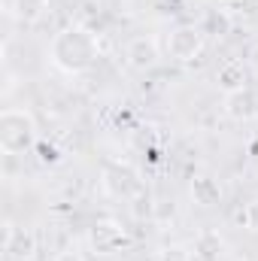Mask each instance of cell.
Listing matches in <instances>:
<instances>
[{"instance_id":"cell-4","label":"cell","mask_w":258,"mask_h":261,"mask_svg":"<svg viewBox=\"0 0 258 261\" xmlns=\"http://www.w3.org/2000/svg\"><path fill=\"white\" fill-rule=\"evenodd\" d=\"M3 252H6L9 261H34V255H37L34 231L6 222V228H3Z\"/></svg>"},{"instance_id":"cell-3","label":"cell","mask_w":258,"mask_h":261,"mask_svg":"<svg viewBox=\"0 0 258 261\" xmlns=\"http://www.w3.org/2000/svg\"><path fill=\"white\" fill-rule=\"evenodd\" d=\"M164 49L173 61L186 64V61H194L200 52H203V31L194 28V24H176L167 40H164Z\"/></svg>"},{"instance_id":"cell-16","label":"cell","mask_w":258,"mask_h":261,"mask_svg":"<svg viewBox=\"0 0 258 261\" xmlns=\"http://www.w3.org/2000/svg\"><path fill=\"white\" fill-rule=\"evenodd\" d=\"M43 161H49V164H55L58 161V149L55 146H43V155H40Z\"/></svg>"},{"instance_id":"cell-12","label":"cell","mask_w":258,"mask_h":261,"mask_svg":"<svg viewBox=\"0 0 258 261\" xmlns=\"http://www.w3.org/2000/svg\"><path fill=\"white\" fill-rule=\"evenodd\" d=\"M46 9V0H15L12 3V15L18 21H37Z\"/></svg>"},{"instance_id":"cell-2","label":"cell","mask_w":258,"mask_h":261,"mask_svg":"<svg viewBox=\"0 0 258 261\" xmlns=\"http://www.w3.org/2000/svg\"><path fill=\"white\" fill-rule=\"evenodd\" d=\"M37 146V122L21 107H6L0 113V149L3 155H24Z\"/></svg>"},{"instance_id":"cell-8","label":"cell","mask_w":258,"mask_h":261,"mask_svg":"<svg viewBox=\"0 0 258 261\" xmlns=\"http://www.w3.org/2000/svg\"><path fill=\"white\" fill-rule=\"evenodd\" d=\"M189 192H192V200L200 206V210H213V206H219L222 197H225L222 186H219V179L210 176V173H194Z\"/></svg>"},{"instance_id":"cell-13","label":"cell","mask_w":258,"mask_h":261,"mask_svg":"<svg viewBox=\"0 0 258 261\" xmlns=\"http://www.w3.org/2000/svg\"><path fill=\"white\" fill-rule=\"evenodd\" d=\"M219 249H222V240H219L216 234H200V237H197V252H200V255L213 258Z\"/></svg>"},{"instance_id":"cell-11","label":"cell","mask_w":258,"mask_h":261,"mask_svg":"<svg viewBox=\"0 0 258 261\" xmlns=\"http://www.w3.org/2000/svg\"><path fill=\"white\" fill-rule=\"evenodd\" d=\"M200 31H203V34H213V37H225V34L231 31V18H228L225 12H219V9H210V12L203 15Z\"/></svg>"},{"instance_id":"cell-10","label":"cell","mask_w":258,"mask_h":261,"mask_svg":"<svg viewBox=\"0 0 258 261\" xmlns=\"http://www.w3.org/2000/svg\"><path fill=\"white\" fill-rule=\"evenodd\" d=\"M246 82H249V73H246V67L240 61H228V64H222L216 70V85L225 94H234V91L246 88Z\"/></svg>"},{"instance_id":"cell-6","label":"cell","mask_w":258,"mask_h":261,"mask_svg":"<svg viewBox=\"0 0 258 261\" xmlns=\"http://www.w3.org/2000/svg\"><path fill=\"white\" fill-rule=\"evenodd\" d=\"M225 113L234 122H252L258 116V91L252 85H246L234 94H225Z\"/></svg>"},{"instance_id":"cell-17","label":"cell","mask_w":258,"mask_h":261,"mask_svg":"<svg viewBox=\"0 0 258 261\" xmlns=\"http://www.w3.org/2000/svg\"><path fill=\"white\" fill-rule=\"evenodd\" d=\"M58 261H79L76 255H70V252H64V255H58Z\"/></svg>"},{"instance_id":"cell-1","label":"cell","mask_w":258,"mask_h":261,"mask_svg":"<svg viewBox=\"0 0 258 261\" xmlns=\"http://www.w3.org/2000/svg\"><path fill=\"white\" fill-rule=\"evenodd\" d=\"M97 58H100L97 34L82 24H70L64 31H58L49 43V61L67 76H79L91 70L97 64Z\"/></svg>"},{"instance_id":"cell-9","label":"cell","mask_w":258,"mask_h":261,"mask_svg":"<svg viewBox=\"0 0 258 261\" xmlns=\"http://www.w3.org/2000/svg\"><path fill=\"white\" fill-rule=\"evenodd\" d=\"M104 192L110 197H119V200H128L137 189H140V179L131 173L128 167H107L104 170Z\"/></svg>"},{"instance_id":"cell-15","label":"cell","mask_w":258,"mask_h":261,"mask_svg":"<svg viewBox=\"0 0 258 261\" xmlns=\"http://www.w3.org/2000/svg\"><path fill=\"white\" fill-rule=\"evenodd\" d=\"M161 261H192V252L186 246H167L161 249Z\"/></svg>"},{"instance_id":"cell-14","label":"cell","mask_w":258,"mask_h":261,"mask_svg":"<svg viewBox=\"0 0 258 261\" xmlns=\"http://www.w3.org/2000/svg\"><path fill=\"white\" fill-rule=\"evenodd\" d=\"M240 219H243V225H246V231H252V234H258V200H249V203L243 206V213H240Z\"/></svg>"},{"instance_id":"cell-7","label":"cell","mask_w":258,"mask_h":261,"mask_svg":"<svg viewBox=\"0 0 258 261\" xmlns=\"http://www.w3.org/2000/svg\"><path fill=\"white\" fill-rule=\"evenodd\" d=\"M91 246L100 252V255H113L119 252L122 246H128V234L116 225V222H97L91 228Z\"/></svg>"},{"instance_id":"cell-5","label":"cell","mask_w":258,"mask_h":261,"mask_svg":"<svg viewBox=\"0 0 258 261\" xmlns=\"http://www.w3.org/2000/svg\"><path fill=\"white\" fill-rule=\"evenodd\" d=\"M125 61H128L131 70H155L158 61H161V49H158V40L155 37H134L125 46Z\"/></svg>"}]
</instances>
